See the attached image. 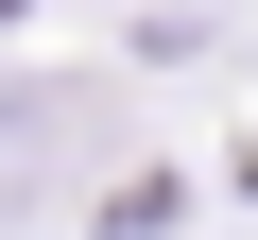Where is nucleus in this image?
<instances>
[{
  "instance_id": "1",
  "label": "nucleus",
  "mask_w": 258,
  "mask_h": 240,
  "mask_svg": "<svg viewBox=\"0 0 258 240\" xmlns=\"http://www.w3.org/2000/svg\"><path fill=\"white\" fill-rule=\"evenodd\" d=\"M103 138H120V86H0V206L18 189H69Z\"/></svg>"
}]
</instances>
